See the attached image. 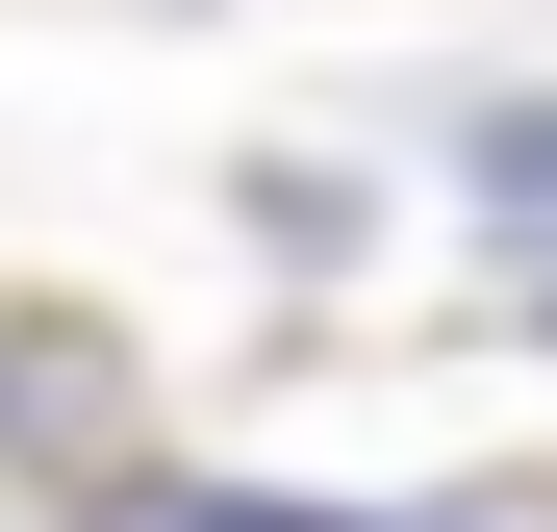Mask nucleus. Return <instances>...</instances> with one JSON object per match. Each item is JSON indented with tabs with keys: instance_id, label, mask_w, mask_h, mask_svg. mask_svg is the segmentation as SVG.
Listing matches in <instances>:
<instances>
[{
	"instance_id": "f03ea898",
	"label": "nucleus",
	"mask_w": 557,
	"mask_h": 532,
	"mask_svg": "<svg viewBox=\"0 0 557 532\" xmlns=\"http://www.w3.org/2000/svg\"><path fill=\"white\" fill-rule=\"evenodd\" d=\"M456 203H482V253H507V330H557V102L456 127Z\"/></svg>"
},
{
	"instance_id": "7ed1b4c3",
	"label": "nucleus",
	"mask_w": 557,
	"mask_h": 532,
	"mask_svg": "<svg viewBox=\"0 0 557 532\" xmlns=\"http://www.w3.org/2000/svg\"><path fill=\"white\" fill-rule=\"evenodd\" d=\"M355 532H557V482H456V507H355Z\"/></svg>"
},
{
	"instance_id": "f257e3e1",
	"label": "nucleus",
	"mask_w": 557,
	"mask_h": 532,
	"mask_svg": "<svg viewBox=\"0 0 557 532\" xmlns=\"http://www.w3.org/2000/svg\"><path fill=\"white\" fill-rule=\"evenodd\" d=\"M0 457H26V482H102V457H152V431H127V330H76V305H0Z\"/></svg>"
}]
</instances>
